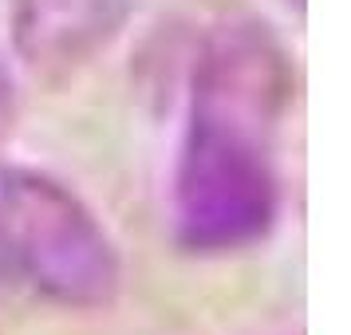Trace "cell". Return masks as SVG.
Listing matches in <instances>:
<instances>
[{"label": "cell", "mask_w": 351, "mask_h": 335, "mask_svg": "<svg viewBox=\"0 0 351 335\" xmlns=\"http://www.w3.org/2000/svg\"><path fill=\"white\" fill-rule=\"evenodd\" d=\"M292 67L265 24L233 20L202 44L174 170V229L193 253H233L272 229L276 138Z\"/></svg>", "instance_id": "cell-1"}, {"label": "cell", "mask_w": 351, "mask_h": 335, "mask_svg": "<svg viewBox=\"0 0 351 335\" xmlns=\"http://www.w3.org/2000/svg\"><path fill=\"white\" fill-rule=\"evenodd\" d=\"M119 280L114 240L80 193L40 170H0V292L103 308Z\"/></svg>", "instance_id": "cell-2"}, {"label": "cell", "mask_w": 351, "mask_h": 335, "mask_svg": "<svg viewBox=\"0 0 351 335\" xmlns=\"http://www.w3.org/2000/svg\"><path fill=\"white\" fill-rule=\"evenodd\" d=\"M138 0H16V48L44 75H67L123 32Z\"/></svg>", "instance_id": "cell-3"}, {"label": "cell", "mask_w": 351, "mask_h": 335, "mask_svg": "<svg viewBox=\"0 0 351 335\" xmlns=\"http://www.w3.org/2000/svg\"><path fill=\"white\" fill-rule=\"evenodd\" d=\"M12 123H16V87H12V75H8V67L0 64V146L8 142V134H12Z\"/></svg>", "instance_id": "cell-4"}]
</instances>
